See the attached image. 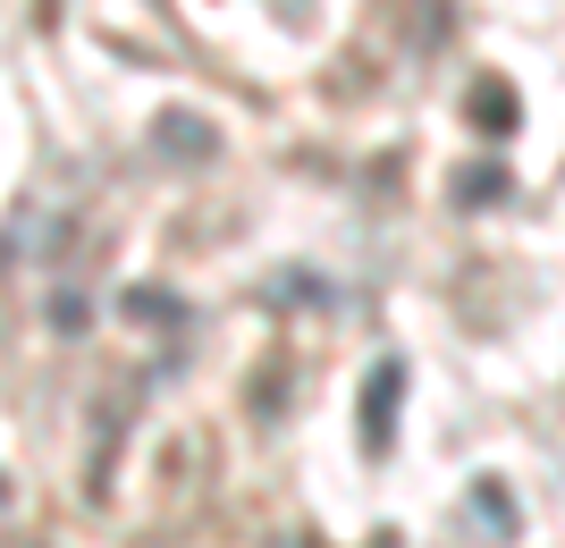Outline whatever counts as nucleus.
I'll return each mask as SVG.
<instances>
[{
    "label": "nucleus",
    "mask_w": 565,
    "mask_h": 548,
    "mask_svg": "<svg viewBox=\"0 0 565 548\" xmlns=\"http://www.w3.org/2000/svg\"><path fill=\"white\" fill-rule=\"evenodd\" d=\"M397 388H405V363H380V380L363 388V439H372V448L397 439Z\"/></svg>",
    "instance_id": "obj_1"
},
{
    "label": "nucleus",
    "mask_w": 565,
    "mask_h": 548,
    "mask_svg": "<svg viewBox=\"0 0 565 548\" xmlns=\"http://www.w3.org/2000/svg\"><path fill=\"white\" fill-rule=\"evenodd\" d=\"M152 143H161V161H212V127H203V119H186V110H178V119H161V127H152Z\"/></svg>",
    "instance_id": "obj_2"
},
{
    "label": "nucleus",
    "mask_w": 565,
    "mask_h": 548,
    "mask_svg": "<svg viewBox=\"0 0 565 548\" xmlns=\"http://www.w3.org/2000/svg\"><path fill=\"white\" fill-rule=\"evenodd\" d=\"M472 127H481V136H507V127H515V94H507V85H481V94H472Z\"/></svg>",
    "instance_id": "obj_3"
},
{
    "label": "nucleus",
    "mask_w": 565,
    "mask_h": 548,
    "mask_svg": "<svg viewBox=\"0 0 565 548\" xmlns=\"http://www.w3.org/2000/svg\"><path fill=\"white\" fill-rule=\"evenodd\" d=\"M34 548H43V540H34Z\"/></svg>",
    "instance_id": "obj_4"
}]
</instances>
